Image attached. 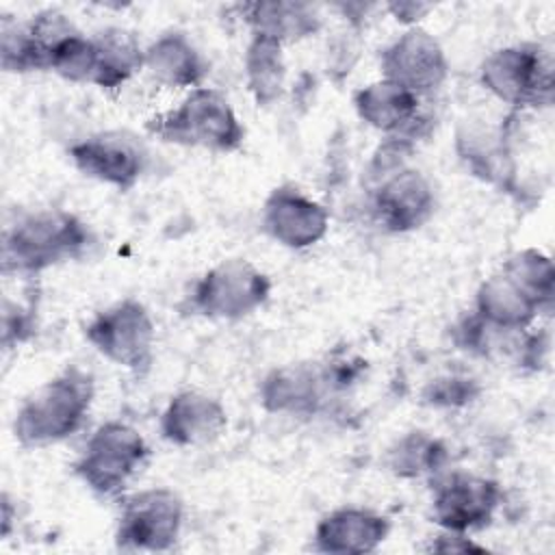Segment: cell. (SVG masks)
<instances>
[{
  "label": "cell",
  "instance_id": "6da1fadb",
  "mask_svg": "<svg viewBox=\"0 0 555 555\" xmlns=\"http://www.w3.org/2000/svg\"><path fill=\"white\" fill-rule=\"evenodd\" d=\"M93 401V377L80 366H67L35 390L15 416V438L26 447H46L74 434Z\"/></svg>",
  "mask_w": 555,
  "mask_h": 555
},
{
  "label": "cell",
  "instance_id": "7a4b0ae2",
  "mask_svg": "<svg viewBox=\"0 0 555 555\" xmlns=\"http://www.w3.org/2000/svg\"><path fill=\"white\" fill-rule=\"evenodd\" d=\"M89 245L85 223L65 210H37L20 217L2 238L4 273H39L80 256Z\"/></svg>",
  "mask_w": 555,
  "mask_h": 555
},
{
  "label": "cell",
  "instance_id": "3957f363",
  "mask_svg": "<svg viewBox=\"0 0 555 555\" xmlns=\"http://www.w3.org/2000/svg\"><path fill=\"white\" fill-rule=\"evenodd\" d=\"M147 130L167 143L212 152H232L245 137L230 102L206 87H195L178 108L147 121Z\"/></svg>",
  "mask_w": 555,
  "mask_h": 555
},
{
  "label": "cell",
  "instance_id": "277c9868",
  "mask_svg": "<svg viewBox=\"0 0 555 555\" xmlns=\"http://www.w3.org/2000/svg\"><path fill=\"white\" fill-rule=\"evenodd\" d=\"M147 455L141 434L119 421L100 425L85 444L76 473L98 494H117Z\"/></svg>",
  "mask_w": 555,
  "mask_h": 555
},
{
  "label": "cell",
  "instance_id": "5b68a950",
  "mask_svg": "<svg viewBox=\"0 0 555 555\" xmlns=\"http://www.w3.org/2000/svg\"><path fill=\"white\" fill-rule=\"evenodd\" d=\"M481 82L499 100L514 106L548 104L553 98V63L538 46L501 48L483 61Z\"/></svg>",
  "mask_w": 555,
  "mask_h": 555
},
{
  "label": "cell",
  "instance_id": "8992f818",
  "mask_svg": "<svg viewBox=\"0 0 555 555\" xmlns=\"http://www.w3.org/2000/svg\"><path fill=\"white\" fill-rule=\"evenodd\" d=\"M271 291L269 278L241 258L212 267L193 288V308L210 319H241L260 308Z\"/></svg>",
  "mask_w": 555,
  "mask_h": 555
},
{
  "label": "cell",
  "instance_id": "52a82bcc",
  "mask_svg": "<svg viewBox=\"0 0 555 555\" xmlns=\"http://www.w3.org/2000/svg\"><path fill=\"white\" fill-rule=\"evenodd\" d=\"M87 340L111 362L143 371L152 362L154 323L147 310L134 301L124 299L98 312L87 330Z\"/></svg>",
  "mask_w": 555,
  "mask_h": 555
},
{
  "label": "cell",
  "instance_id": "ba28073f",
  "mask_svg": "<svg viewBox=\"0 0 555 555\" xmlns=\"http://www.w3.org/2000/svg\"><path fill=\"white\" fill-rule=\"evenodd\" d=\"M182 501L167 488L141 490L121 505L117 544L132 551H167L182 527Z\"/></svg>",
  "mask_w": 555,
  "mask_h": 555
},
{
  "label": "cell",
  "instance_id": "9c48e42d",
  "mask_svg": "<svg viewBox=\"0 0 555 555\" xmlns=\"http://www.w3.org/2000/svg\"><path fill=\"white\" fill-rule=\"evenodd\" d=\"M447 56L440 43L423 28H410L382 52V72L416 95L438 89L447 78Z\"/></svg>",
  "mask_w": 555,
  "mask_h": 555
},
{
  "label": "cell",
  "instance_id": "30bf717a",
  "mask_svg": "<svg viewBox=\"0 0 555 555\" xmlns=\"http://www.w3.org/2000/svg\"><path fill=\"white\" fill-rule=\"evenodd\" d=\"M501 490L494 481L468 473L447 475L434 492V518L453 533L488 525Z\"/></svg>",
  "mask_w": 555,
  "mask_h": 555
},
{
  "label": "cell",
  "instance_id": "8fae6325",
  "mask_svg": "<svg viewBox=\"0 0 555 555\" xmlns=\"http://www.w3.org/2000/svg\"><path fill=\"white\" fill-rule=\"evenodd\" d=\"M69 156L85 176L117 189H130L145 167L143 145L124 132L82 139L69 147Z\"/></svg>",
  "mask_w": 555,
  "mask_h": 555
},
{
  "label": "cell",
  "instance_id": "7c38bea8",
  "mask_svg": "<svg viewBox=\"0 0 555 555\" xmlns=\"http://www.w3.org/2000/svg\"><path fill=\"white\" fill-rule=\"evenodd\" d=\"M327 210L295 186L275 189L262 208L264 230L286 247H310L327 232Z\"/></svg>",
  "mask_w": 555,
  "mask_h": 555
},
{
  "label": "cell",
  "instance_id": "4fadbf2b",
  "mask_svg": "<svg viewBox=\"0 0 555 555\" xmlns=\"http://www.w3.org/2000/svg\"><path fill=\"white\" fill-rule=\"evenodd\" d=\"M373 210L386 230H414L434 212L431 186L418 171L399 169L386 176L375 189Z\"/></svg>",
  "mask_w": 555,
  "mask_h": 555
},
{
  "label": "cell",
  "instance_id": "5bb4252c",
  "mask_svg": "<svg viewBox=\"0 0 555 555\" xmlns=\"http://www.w3.org/2000/svg\"><path fill=\"white\" fill-rule=\"evenodd\" d=\"M223 405L195 390L176 395L160 418L163 436L173 444H202L215 440L225 427Z\"/></svg>",
  "mask_w": 555,
  "mask_h": 555
},
{
  "label": "cell",
  "instance_id": "9a60e30c",
  "mask_svg": "<svg viewBox=\"0 0 555 555\" xmlns=\"http://www.w3.org/2000/svg\"><path fill=\"white\" fill-rule=\"evenodd\" d=\"M388 533V520L371 509L343 507L325 516L317 531V548L325 553H371Z\"/></svg>",
  "mask_w": 555,
  "mask_h": 555
},
{
  "label": "cell",
  "instance_id": "2e32d148",
  "mask_svg": "<svg viewBox=\"0 0 555 555\" xmlns=\"http://www.w3.org/2000/svg\"><path fill=\"white\" fill-rule=\"evenodd\" d=\"M538 301L503 269L490 275L477 293V317L494 330H522L538 314Z\"/></svg>",
  "mask_w": 555,
  "mask_h": 555
},
{
  "label": "cell",
  "instance_id": "e0dca14e",
  "mask_svg": "<svg viewBox=\"0 0 555 555\" xmlns=\"http://www.w3.org/2000/svg\"><path fill=\"white\" fill-rule=\"evenodd\" d=\"M353 102L369 126L388 134L401 132L418 117V95L386 78L360 89Z\"/></svg>",
  "mask_w": 555,
  "mask_h": 555
},
{
  "label": "cell",
  "instance_id": "ac0fdd59",
  "mask_svg": "<svg viewBox=\"0 0 555 555\" xmlns=\"http://www.w3.org/2000/svg\"><path fill=\"white\" fill-rule=\"evenodd\" d=\"M143 65L167 87H195L206 76V63L182 33L160 35L145 52Z\"/></svg>",
  "mask_w": 555,
  "mask_h": 555
},
{
  "label": "cell",
  "instance_id": "d6986e66",
  "mask_svg": "<svg viewBox=\"0 0 555 555\" xmlns=\"http://www.w3.org/2000/svg\"><path fill=\"white\" fill-rule=\"evenodd\" d=\"M323 375L310 366H286L273 371L262 384V403L271 412L306 414L314 412L321 401Z\"/></svg>",
  "mask_w": 555,
  "mask_h": 555
},
{
  "label": "cell",
  "instance_id": "ffe728a7",
  "mask_svg": "<svg viewBox=\"0 0 555 555\" xmlns=\"http://www.w3.org/2000/svg\"><path fill=\"white\" fill-rule=\"evenodd\" d=\"M243 13L254 35H264L280 43L312 35L321 22L317 9L306 2H251L243 7Z\"/></svg>",
  "mask_w": 555,
  "mask_h": 555
},
{
  "label": "cell",
  "instance_id": "44dd1931",
  "mask_svg": "<svg viewBox=\"0 0 555 555\" xmlns=\"http://www.w3.org/2000/svg\"><path fill=\"white\" fill-rule=\"evenodd\" d=\"M247 87L258 104H271L282 95L286 65L278 39L254 35L245 52Z\"/></svg>",
  "mask_w": 555,
  "mask_h": 555
},
{
  "label": "cell",
  "instance_id": "7402d4cb",
  "mask_svg": "<svg viewBox=\"0 0 555 555\" xmlns=\"http://www.w3.org/2000/svg\"><path fill=\"white\" fill-rule=\"evenodd\" d=\"M93 41L98 48V72L93 85L98 87H119L143 65L145 50L139 48L134 35L121 28H106Z\"/></svg>",
  "mask_w": 555,
  "mask_h": 555
},
{
  "label": "cell",
  "instance_id": "603a6c76",
  "mask_svg": "<svg viewBox=\"0 0 555 555\" xmlns=\"http://www.w3.org/2000/svg\"><path fill=\"white\" fill-rule=\"evenodd\" d=\"M503 271L512 275L538 301L540 308L551 306L555 273L548 256L540 254L538 249H525L512 256L503 264Z\"/></svg>",
  "mask_w": 555,
  "mask_h": 555
},
{
  "label": "cell",
  "instance_id": "cb8c5ba5",
  "mask_svg": "<svg viewBox=\"0 0 555 555\" xmlns=\"http://www.w3.org/2000/svg\"><path fill=\"white\" fill-rule=\"evenodd\" d=\"M442 457V447L436 440L414 431L397 442V447L390 451L388 464L397 475L414 477L421 475L423 470L436 468Z\"/></svg>",
  "mask_w": 555,
  "mask_h": 555
},
{
  "label": "cell",
  "instance_id": "d4e9b609",
  "mask_svg": "<svg viewBox=\"0 0 555 555\" xmlns=\"http://www.w3.org/2000/svg\"><path fill=\"white\" fill-rule=\"evenodd\" d=\"M477 395V384L475 379L468 377H444L436 379L427 390H425V401L434 405H464L473 401Z\"/></svg>",
  "mask_w": 555,
  "mask_h": 555
},
{
  "label": "cell",
  "instance_id": "484cf974",
  "mask_svg": "<svg viewBox=\"0 0 555 555\" xmlns=\"http://www.w3.org/2000/svg\"><path fill=\"white\" fill-rule=\"evenodd\" d=\"M429 7H421V4H414V2H399V4H390V11H395L397 20H418L421 13H425Z\"/></svg>",
  "mask_w": 555,
  "mask_h": 555
}]
</instances>
